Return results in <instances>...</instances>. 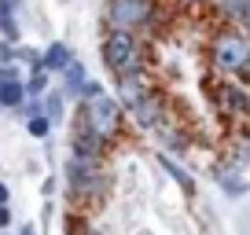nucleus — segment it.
Here are the masks:
<instances>
[{
  "label": "nucleus",
  "instance_id": "nucleus-14",
  "mask_svg": "<svg viewBox=\"0 0 250 235\" xmlns=\"http://www.w3.org/2000/svg\"><path fill=\"white\" fill-rule=\"evenodd\" d=\"M158 165L166 169V176H173V184H177V188L184 191L188 198L195 195V180H191V173H188V169H184L180 162H173L169 155H162V151H158Z\"/></svg>",
  "mask_w": 250,
  "mask_h": 235
},
{
  "label": "nucleus",
  "instance_id": "nucleus-16",
  "mask_svg": "<svg viewBox=\"0 0 250 235\" xmlns=\"http://www.w3.org/2000/svg\"><path fill=\"white\" fill-rule=\"evenodd\" d=\"M155 133H158V140H162V147H166V151H173V155L188 151V136L180 133V129H173L169 121H162V125H158ZM166 151H162V155H166Z\"/></svg>",
  "mask_w": 250,
  "mask_h": 235
},
{
  "label": "nucleus",
  "instance_id": "nucleus-24",
  "mask_svg": "<svg viewBox=\"0 0 250 235\" xmlns=\"http://www.w3.org/2000/svg\"><path fill=\"white\" fill-rule=\"evenodd\" d=\"M235 162H243V165H250V136L239 143V151H235Z\"/></svg>",
  "mask_w": 250,
  "mask_h": 235
},
{
  "label": "nucleus",
  "instance_id": "nucleus-7",
  "mask_svg": "<svg viewBox=\"0 0 250 235\" xmlns=\"http://www.w3.org/2000/svg\"><path fill=\"white\" fill-rule=\"evenodd\" d=\"M213 103H217V110L225 118H247L250 114V92L239 88L235 81H221L213 88Z\"/></svg>",
  "mask_w": 250,
  "mask_h": 235
},
{
  "label": "nucleus",
  "instance_id": "nucleus-15",
  "mask_svg": "<svg viewBox=\"0 0 250 235\" xmlns=\"http://www.w3.org/2000/svg\"><path fill=\"white\" fill-rule=\"evenodd\" d=\"M0 30L8 44H19V0H0Z\"/></svg>",
  "mask_w": 250,
  "mask_h": 235
},
{
  "label": "nucleus",
  "instance_id": "nucleus-30",
  "mask_svg": "<svg viewBox=\"0 0 250 235\" xmlns=\"http://www.w3.org/2000/svg\"><path fill=\"white\" fill-rule=\"evenodd\" d=\"M239 22H243V26H247V33H243V37H247V40H250V8H247V15H243V19H239Z\"/></svg>",
  "mask_w": 250,
  "mask_h": 235
},
{
  "label": "nucleus",
  "instance_id": "nucleus-25",
  "mask_svg": "<svg viewBox=\"0 0 250 235\" xmlns=\"http://www.w3.org/2000/svg\"><path fill=\"white\" fill-rule=\"evenodd\" d=\"M235 78H239V88H247V92H250V59L239 66V74H235Z\"/></svg>",
  "mask_w": 250,
  "mask_h": 235
},
{
  "label": "nucleus",
  "instance_id": "nucleus-27",
  "mask_svg": "<svg viewBox=\"0 0 250 235\" xmlns=\"http://www.w3.org/2000/svg\"><path fill=\"white\" fill-rule=\"evenodd\" d=\"M8 224H11V210H8V206H0V232H4Z\"/></svg>",
  "mask_w": 250,
  "mask_h": 235
},
{
  "label": "nucleus",
  "instance_id": "nucleus-5",
  "mask_svg": "<svg viewBox=\"0 0 250 235\" xmlns=\"http://www.w3.org/2000/svg\"><path fill=\"white\" fill-rule=\"evenodd\" d=\"M62 176H66V188L74 198H92L107 188V173L103 162H81V158H66L62 165Z\"/></svg>",
  "mask_w": 250,
  "mask_h": 235
},
{
  "label": "nucleus",
  "instance_id": "nucleus-20",
  "mask_svg": "<svg viewBox=\"0 0 250 235\" xmlns=\"http://www.w3.org/2000/svg\"><path fill=\"white\" fill-rule=\"evenodd\" d=\"M15 63H26L30 70H41V52L26 48V44H15Z\"/></svg>",
  "mask_w": 250,
  "mask_h": 235
},
{
  "label": "nucleus",
  "instance_id": "nucleus-10",
  "mask_svg": "<svg viewBox=\"0 0 250 235\" xmlns=\"http://www.w3.org/2000/svg\"><path fill=\"white\" fill-rule=\"evenodd\" d=\"M151 92H155V88L147 85V78H144V74H133V78H118L114 99H118V107H122V110H133L136 103H144Z\"/></svg>",
  "mask_w": 250,
  "mask_h": 235
},
{
  "label": "nucleus",
  "instance_id": "nucleus-29",
  "mask_svg": "<svg viewBox=\"0 0 250 235\" xmlns=\"http://www.w3.org/2000/svg\"><path fill=\"white\" fill-rule=\"evenodd\" d=\"M19 235H37V224H22V228H19Z\"/></svg>",
  "mask_w": 250,
  "mask_h": 235
},
{
  "label": "nucleus",
  "instance_id": "nucleus-9",
  "mask_svg": "<svg viewBox=\"0 0 250 235\" xmlns=\"http://www.w3.org/2000/svg\"><path fill=\"white\" fill-rule=\"evenodd\" d=\"M103 155H107V143L100 140V136H92L88 129H74L70 133V158H81V162H103Z\"/></svg>",
  "mask_w": 250,
  "mask_h": 235
},
{
  "label": "nucleus",
  "instance_id": "nucleus-2",
  "mask_svg": "<svg viewBox=\"0 0 250 235\" xmlns=\"http://www.w3.org/2000/svg\"><path fill=\"white\" fill-rule=\"evenodd\" d=\"M100 55H103V66H107L114 78H133V74H144V40L136 33H114L110 30L100 44Z\"/></svg>",
  "mask_w": 250,
  "mask_h": 235
},
{
  "label": "nucleus",
  "instance_id": "nucleus-23",
  "mask_svg": "<svg viewBox=\"0 0 250 235\" xmlns=\"http://www.w3.org/2000/svg\"><path fill=\"white\" fill-rule=\"evenodd\" d=\"M8 63H15V44H0V66H8Z\"/></svg>",
  "mask_w": 250,
  "mask_h": 235
},
{
  "label": "nucleus",
  "instance_id": "nucleus-1",
  "mask_svg": "<svg viewBox=\"0 0 250 235\" xmlns=\"http://www.w3.org/2000/svg\"><path fill=\"white\" fill-rule=\"evenodd\" d=\"M78 110H81V129H88L92 136H100L103 143H110L125 129V110L118 107V99L107 92V88L96 92V96H88V99H81Z\"/></svg>",
  "mask_w": 250,
  "mask_h": 235
},
{
  "label": "nucleus",
  "instance_id": "nucleus-17",
  "mask_svg": "<svg viewBox=\"0 0 250 235\" xmlns=\"http://www.w3.org/2000/svg\"><path fill=\"white\" fill-rule=\"evenodd\" d=\"M22 103H26V88H22V81H8V85H0V107L19 110Z\"/></svg>",
  "mask_w": 250,
  "mask_h": 235
},
{
  "label": "nucleus",
  "instance_id": "nucleus-11",
  "mask_svg": "<svg viewBox=\"0 0 250 235\" xmlns=\"http://www.w3.org/2000/svg\"><path fill=\"white\" fill-rule=\"evenodd\" d=\"M74 59H78V55H74V48L66 44V40H52V44L41 52V70L52 78V74H62Z\"/></svg>",
  "mask_w": 250,
  "mask_h": 235
},
{
  "label": "nucleus",
  "instance_id": "nucleus-19",
  "mask_svg": "<svg viewBox=\"0 0 250 235\" xmlns=\"http://www.w3.org/2000/svg\"><path fill=\"white\" fill-rule=\"evenodd\" d=\"M217 8H221V15H225L228 22H239V19L247 15L250 0H217Z\"/></svg>",
  "mask_w": 250,
  "mask_h": 235
},
{
  "label": "nucleus",
  "instance_id": "nucleus-22",
  "mask_svg": "<svg viewBox=\"0 0 250 235\" xmlns=\"http://www.w3.org/2000/svg\"><path fill=\"white\" fill-rule=\"evenodd\" d=\"M8 81H22V74H19V63L0 66V85H8Z\"/></svg>",
  "mask_w": 250,
  "mask_h": 235
},
{
  "label": "nucleus",
  "instance_id": "nucleus-28",
  "mask_svg": "<svg viewBox=\"0 0 250 235\" xmlns=\"http://www.w3.org/2000/svg\"><path fill=\"white\" fill-rule=\"evenodd\" d=\"M8 198H11V191H8V184H0V206H8Z\"/></svg>",
  "mask_w": 250,
  "mask_h": 235
},
{
  "label": "nucleus",
  "instance_id": "nucleus-4",
  "mask_svg": "<svg viewBox=\"0 0 250 235\" xmlns=\"http://www.w3.org/2000/svg\"><path fill=\"white\" fill-rule=\"evenodd\" d=\"M250 59V40L235 30H217L210 40V66L217 74H239V66Z\"/></svg>",
  "mask_w": 250,
  "mask_h": 235
},
{
  "label": "nucleus",
  "instance_id": "nucleus-21",
  "mask_svg": "<svg viewBox=\"0 0 250 235\" xmlns=\"http://www.w3.org/2000/svg\"><path fill=\"white\" fill-rule=\"evenodd\" d=\"M26 129H30V136H37V140H48V133H52V125H48L44 118H30V121H26Z\"/></svg>",
  "mask_w": 250,
  "mask_h": 235
},
{
  "label": "nucleus",
  "instance_id": "nucleus-13",
  "mask_svg": "<svg viewBox=\"0 0 250 235\" xmlns=\"http://www.w3.org/2000/svg\"><path fill=\"white\" fill-rule=\"evenodd\" d=\"M37 110H41V118H44L48 125H59L62 114H66V99H62L59 88H48V92L37 99Z\"/></svg>",
  "mask_w": 250,
  "mask_h": 235
},
{
  "label": "nucleus",
  "instance_id": "nucleus-8",
  "mask_svg": "<svg viewBox=\"0 0 250 235\" xmlns=\"http://www.w3.org/2000/svg\"><path fill=\"white\" fill-rule=\"evenodd\" d=\"M125 114H129V121H133L136 129H158L166 121V103H162L158 92H151L144 103H136V107L125 110Z\"/></svg>",
  "mask_w": 250,
  "mask_h": 235
},
{
  "label": "nucleus",
  "instance_id": "nucleus-26",
  "mask_svg": "<svg viewBox=\"0 0 250 235\" xmlns=\"http://www.w3.org/2000/svg\"><path fill=\"white\" fill-rule=\"evenodd\" d=\"M70 235H103V232H96V228H78V224L70 220Z\"/></svg>",
  "mask_w": 250,
  "mask_h": 235
},
{
  "label": "nucleus",
  "instance_id": "nucleus-18",
  "mask_svg": "<svg viewBox=\"0 0 250 235\" xmlns=\"http://www.w3.org/2000/svg\"><path fill=\"white\" fill-rule=\"evenodd\" d=\"M22 88H26V99H41V96L52 88V78H48L44 70H30V78L22 81Z\"/></svg>",
  "mask_w": 250,
  "mask_h": 235
},
{
  "label": "nucleus",
  "instance_id": "nucleus-3",
  "mask_svg": "<svg viewBox=\"0 0 250 235\" xmlns=\"http://www.w3.org/2000/svg\"><path fill=\"white\" fill-rule=\"evenodd\" d=\"M155 0H107V26L114 33H136L155 22Z\"/></svg>",
  "mask_w": 250,
  "mask_h": 235
},
{
  "label": "nucleus",
  "instance_id": "nucleus-6",
  "mask_svg": "<svg viewBox=\"0 0 250 235\" xmlns=\"http://www.w3.org/2000/svg\"><path fill=\"white\" fill-rule=\"evenodd\" d=\"M213 180H217V188L225 191L228 198H239V195L250 191V165L228 158V162H221L217 169H213Z\"/></svg>",
  "mask_w": 250,
  "mask_h": 235
},
{
  "label": "nucleus",
  "instance_id": "nucleus-12",
  "mask_svg": "<svg viewBox=\"0 0 250 235\" xmlns=\"http://www.w3.org/2000/svg\"><path fill=\"white\" fill-rule=\"evenodd\" d=\"M88 81V66L81 63V59H74L70 66H66V70H62V99H78L81 96V85H85Z\"/></svg>",
  "mask_w": 250,
  "mask_h": 235
}]
</instances>
